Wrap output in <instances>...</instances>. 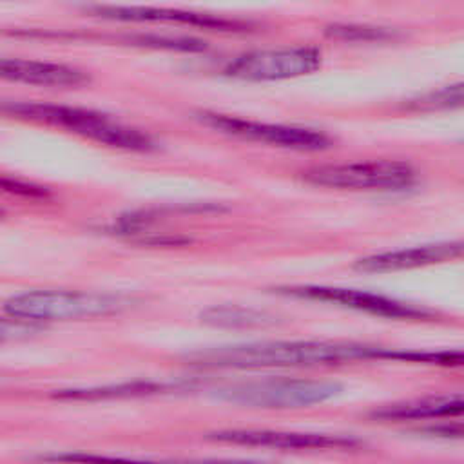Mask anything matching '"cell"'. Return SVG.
<instances>
[{"instance_id": "6da1fadb", "label": "cell", "mask_w": 464, "mask_h": 464, "mask_svg": "<svg viewBox=\"0 0 464 464\" xmlns=\"http://www.w3.org/2000/svg\"><path fill=\"white\" fill-rule=\"evenodd\" d=\"M381 352L382 346L352 341H263L199 350L187 355V361L212 370L308 368L381 359Z\"/></svg>"}, {"instance_id": "7a4b0ae2", "label": "cell", "mask_w": 464, "mask_h": 464, "mask_svg": "<svg viewBox=\"0 0 464 464\" xmlns=\"http://www.w3.org/2000/svg\"><path fill=\"white\" fill-rule=\"evenodd\" d=\"M2 111L9 114H16L22 118H31L38 121H47L63 129H69L76 134H82L89 140L98 143L118 147L125 150H138L145 152L154 149V141L149 134L127 127L102 112L69 105H56V103H42V102H11L0 105Z\"/></svg>"}, {"instance_id": "3957f363", "label": "cell", "mask_w": 464, "mask_h": 464, "mask_svg": "<svg viewBox=\"0 0 464 464\" xmlns=\"http://www.w3.org/2000/svg\"><path fill=\"white\" fill-rule=\"evenodd\" d=\"M134 303L132 297L109 292H80V290H27L11 295L4 303L5 314L31 319L36 323L103 317L127 310Z\"/></svg>"}, {"instance_id": "277c9868", "label": "cell", "mask_w": 464, "mask_h": 464, "mask_svg": "<svg viewBox=\"0 0 464 464\" xmlns=\"http://www.w3.org/2000/svg\"><path fill=\"white\" fill-rule=\"evenodd\" d=\"M310 185L341 190H404L417 183V170L401 160L324 163L303 172Z\"/></svg>"}, {"instance_id": "5b68a950", "label": "cell", "mask_w": 464, "mask_h": 464, "mask_svg": "<svg viewBox=\"0 0 464 464\" xmlns=\"http://www.w3.org/2000/svg\"><path fill=\"white\" fill-rule=\"evenodd\" d=\"M341 386L317 379H263L227 386L219 390L223 401L266 410L306 408L339 395Z\"/></svg>"}, {"instance_id": "8992f818", "label": "cell", "mask_w": 464, "mask_h": 464, "mask_svg": "<svg viewBox=\"0 0 464 464\" xmlns=\"http://www.w3.org/2000/svg\"><path fill=\"white\" fill-rule=\"evenodd\" d=\"M274 294L294 297V299H304V301H319V303H330L343 308L366 312L379 317L388 319H430L433 317V312L417 306L411 303H404L382 294H373L366 290H355V288H343V286H326V285H285V286H274Z\"/></svg>"}, {"instance_id": "52a82bcc", "label": "cell", "mask_w": 464, "mask_h": 464, "mask_svg": "<svg viewBox=\"0 0 464 464\" xmlns=\"http://www.w3.org/2000/svg\"><path fill=\"white\" fill-rule=\"evenodd\" d=\"M321 65V51L314 45H292L246 51L230 60L223 72L236 80L272 82L314 72Z\"/></svg>"}, {"instance_id": "ba28073f", "label": "cell", "mask_w": 464, "mask_h": 464, "mask_svg": "<svg viewBox=\"0 0 464 464\" xmlns=\"http://www.w3.org/2000/svg\"><path fill=\"white\" fill-rule=\"evenodd\" d=\"M196 116L199 121H203L205 125L223 134L261 141V143H270V145L294 149V150H324L334 143L332 138L323 130H315L308 127L265 123V121H254L239 116L208 112V111L198 112Z\"/></svg>"}, {"instance_id": "9c48e42d", "label": "cell", "mask_w": 464, "mask_h": 464, "mask_svg": "<svg viewBox=\"0 0 464 464\" xmlns=\"http://www.w3.org/2000/svg\"><path fill=\"white\" fill-rule=\"evenodd\" d=\"M207 439L223 444L272 450H353L361 446V440L352 435L283 430H223L208 433Z\"/></svg>"}, {"instance_id": "30bf717a", "label": "cell", "mask_w": 464, "mask_h": 464, "mask_svg": "<svg viewBox=\"0 0 464 464\" xmlns=\"http://www.w3.org/2000/svg\"><path fill=\"white\" fill-rule=\"evenodd\" d=\"M462 252L460 241H444V243H431L420 245L411 248H399L390 252H379L366 257H361L353 263L355 270L361 272H397L408 270L417 266H426L433 263H442L453 257H459Z\"/></svg>"}, {"instance_id": "8fae6325", "label": "cell", "mask_w": 464, "mask_h": 464, "mask_svg": "<svg viewBox=\"0 0 464 464\" xmlns=\"http://www.w3.org/2000/svg\"><path fill=\"white\" fill-rule=\"evenodd\" d=\"M0 78L44 87H80L89 82L76 67L27 58H0Z\"/></svg>"}, {"instance_id": "7c38bea8", "label": "cell", "mask_w": 464, "mask_h": 464, "mask_svg": "<svg viewBox=\"0 0 464 464\" xmlns=\"http://www.w3.org/2000/svg\"><path fill=\"white\" fill-rule=\"evenodd\" d=\"M91 13L120 22H179L188 25H199L205 29L218 31H241L245 25L236 20H227L212 14H198L176 9H156V7H127V5H89Z\"/></svg>"}, {"instance_id": "4fadbf2b", "label": "cell", "mask_w": 464, "mask_h": 464, "mask_svg": "<svg viewBox=\"0 0 464 464\" xmlns=\"http://www.w3.org/2000/svg\"><path fill=\"white\" fill-rule=\"evenodd\" d=\"M464 410V402L460 393L457 395H442V397H424L406 402L386 404L375 408L370 417L373 420H422V419H442L460 415Z\"/></svg>"}, {"instance_id": "5bb4252c", "label": "cell", "mask_w": 464, "mask_h": 464, "mask_svg": "<svg viewBox=\"0 0 464 464\" xmlns=\"http://www.w3.org/2000/svg\"><path fill=\"white\" fill-rule=\"evenodd\" d=\"M170 386L156 381H132L120 384H105L92 388H69L53 393L60 401H102V399H121V397H145L154 393H163Z\"/></svg>"}, {"instance_id": "9a60e30c", "label": "cell", "mask_w": 464, "mask_h": 464, "mask_svg": "<svg viewBox=\"0 0 464 464\" xmlns=\"http://www.w3.org/2000/svg\"><path fill=\"white\" fill-rule=\"evenodd\" d=\"M199 317L205 324L219 326V328H256V326H268L276 323V317L272 314L256 310L250 306H239V304L210 306L203 310Z\"/></svg>"}, {"instance_id": "2e32d148", "label": "cell", "mask_w": 464, "mask_h": 464, "mask_svg": "<svg viewBox=\"0 0 464 464\" xmlns=\"http://www.w3.org/2000/svg\"><path fill=\"white\" fill-rule=\"evenodd\" d=\"M40 460H45V462H51V464H169L167 460H141V459L83 453V451L51 453V455L40 457Z\"/></svg>"}, {"instance_id": "e0dca14e", "label": "cell", "mask_w": 464, "mask_h": 464, "mask_svg": "<svg viewBox=\"0 0 464 464\" xmlns=\"http://www.w3.org/2000/svg\"><path fill=\"white\" fill-rule=\"evenodd\" d=\"M381 359H397V361L440 364V366H459L462 362V353L460 352H420V350L382 348Z\"/></svg>"}, {"instance_id": "ac0fdd59", "label": "cell", "mask_w": 464, "mask_h": 464, "mask_svg": "<svg viewBox=\"0 0 464 464\" xmlns=\"http://www.w3.org/2000/svg\"><path fill=\"white\" fill-rule=\"evenodd\" d=\"M462 102V83L446 85L437 91L424 92L413 100H408L406 107L413 111H424V109H446V107H457Z\"/></svg>"}, {"instance_id": "d6986e66", "label": "cell", "mask_w": 464, "mask_h": 464, "mask_svg": "<svg viewBox=\"0 0 464 464\" xmlns=\"http://www.w3.org/2000/svg\"><path fill=\"white\" fill-rule=\"evenodd\" d=\"M45 332L44 323H36L31 319L16 317V315H0V343L24 341Z\"/></svg>"}, {"instance_id": "ffe728a7", "label": "cell", "mask_w": 464, "mask_h": 464, "mask_svg": "<svg viewBox=\"0 0 464 464\" xmlns=\"http://www.w3.org/2000/svg\"><path fill=\"white\" fill-rule=\"evenodd\" d=\"M326 34L334 38H343V40H384L390 38L393 33H390L384 27H373V25H357V24H332L326 25Z\"/></svg>"}, {"instance_id": "44dd1931", "label": "cell", "mask_w": 464, "mask_h": 464, "mask_svg": "<svg viewBox=\"0 0 464 464\" xmlns=\"http://www.w3.org/2000/svg\"><path fill=\"white\" fill-rule=\"evenodd\" d=\"M0 185L5 187V190L20 192L24 196H42V194H45V190L40 188V187H33L29 183H20V181H13V179H0Z\"/></svg>"}]
</instances>
